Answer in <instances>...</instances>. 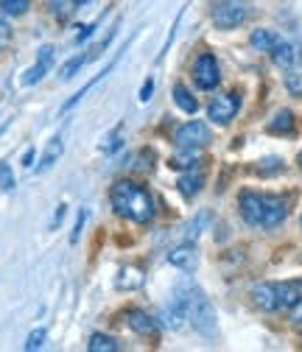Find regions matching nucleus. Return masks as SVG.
<instances>
[{
  "label": "nucleus",
  "mask_w": 302,
  "mask_h": 352,
  "mask_svg": "<svg viewBox=\"0 0 302 352\" xmlns=\"http://www.w3.org/2000/svg\"><path fill=\"white\" fill-rule=\"evenodd\" d=\"M109 201H112V210L120 218H129V221H135V224H149L154 218V212H157L151 193L143 185L129 182V179H120V182L112 185Z\"/></svg>",
  "instance_id": "obj_1"
},
{
  "label": "nucleus",
  "mask_w": 302,
  "mask_h": 352,
  "mask_svg": "<svg viewBox=\"0 0 302 352\" xmlns=\"http://www.w3.org/2000/svg\"><path fill=\"white\" fill-rule=\"evenodd\" d=\"M177 296L185 302V311H188V322L196 327V333H202L204 338H213L219 333V322H215V311L210 299L204 296V291H199L196 285H182L177 291Z\"/></svg>",
  "instance_id": "obj_2"
},
{
  "label": "nucleus",
  "mask_w": 302,
  "mask_h": 352,
  "mask_svg": "<svg viewBox=\"0 0 302 352\" xmlns=\"http://www.w3.org/2000/svg\"><path fill=\"white\" fill-rule=\"evenodd\" d=\"M246 3L244 0H219L213 9V23L215 28H222V31H230V28H238L246 23Z\"/></svg>",
  "instance_id": "obj_3"
},
{
  "label": "nucleus",
  "mask_w": 302,
  "mask_h": 352,
  "mask_svg": "<svg viewBox=\"0 0 302 352\" xmlns=\"http://www.w3.org/2000/svg\"><path fill=\"white\" fill-rule=\"evenodd\" d=\"M193 81L199 90H215L222 81V70H219V62H215L213 54H202L193 65Z\"/></svg>",
  "instance_id": "obj_4"
},
{
  "label": "nucleus",
  "mask_w": 302,
  "mask_h": 352,
  "mask_svg": "<svg viewBox=\"0 0 302 352\" xmlns=\"http://www.w3.org/2000/svg\"><path fill=\"white\" fill-rule=\"evenodd\" d=\"M174 140L180 148H204L210 143V129L202 120H188L185 126H180Z\"/></svg>",
  "instance_id": "obj_5"
},
{
  "label": "nucleus",
  "mask_w": 302,
  "mask_h": 352,
  "mask_svg": "<svg viewBox=\"0 0 302 352\" xmlns=\"http://www.w3.org/2000/svg\"><path fill=\"white\" fill-rule=\"evenodd\" d=\"M238 109H241V98H238L235 93H230V96H219V98H213V101H210V107H207V118H210L213 123H219V126H227V123L238 115Z\"/></svg>",
  "instance_id": "obj_6"
},
{
  "label": "nucleus",
  "mask_w": 302,
  "mask_h": 352,
  "mask_svg": "<svg viewBox=\"0 0 302 352\" xmlns=\"http://www.w3.org/2000/svg\"><path fill=\"white\" fill-rule=\"evenodd\" d=\"M288 215V201L285 196H272V193H263V218H261V227L263 230H274L285 221Z\"/></svg>",
  "instance_id": "obj_7"
},
{
  "label": "nucleus",
  "mask_w": 302,
  "mask_h": 352,
  "mask_svg": "<svg viewBox=\"0 0 302 352\" xmlns=\"http://www.w3.org/2000/svg\"><path fill=\"white\" fill-rule=\"evenodd\" d=\"M241 207V218L249 227H261V218H263V193H255V190H244L238 199Z\"/></svg>",
  "instance_id": "obj_8"
},
{
  "label": "nucleus",
  "mask_w": 302,
  "mask_h": 352,
  "mask_svg": "<svg viewBox=\"0 0 302 352\" xmlns=\"http://www.w3.org/2000/svg\"><path fill=\"white\" fill-rule=\"evenodd\" d=\"M168 263L174 269H180V272H196V266H199V249L193 246V243H182V246H177V249H171L168 252Z\"/></svg>",
  "instance_id": "obj_9"
},
{
  "label": "nucleus",
  "mask_w": 302,
  "mask_h": 352,
  "mask_svg": "<svg viewBox=\"0 0 302 352\" xmlns=\"http://www.w3.org/2000/svg\"><path fill=\"white\" fill-rule=\"evenodd\" d=\"M252 299H255V305L261 307V311H280V288H277V283H257L255 288H252Z\"/></svg>",
  "instance_id": "obj_10"
},
{
  "label": "nucleus",
  "mask_w": 302,
  "mask_h": 352,
  "mask_svg": "<svg viewBox=\"0 0 302 352\" xmlns=\"http://www.w3.org/2000/svg\"><path fill=\"white\" fill-rule=\"evenodd\" d=\"M54 56H56L54 45H42V48H39V56H36V65L23 73V84L31 87V84H36V81L45 78V73H48L51 65H54Z\"/></svg>",
  "instance_id": "obj_11"
},
{
  "label": "nucleus",
  "mask_w": 302,
  "mask_h": 352,
  "mask_svg": "<svg viewBox=\"0 0 302 352\" xmlns=\"http://www.w3.org/2000/svg\"><path fill=\"white\" fill-rule=\"evenodd\" d=\"M126 324L132 327L138 336H157V319H151L146 311H129L126 314Z\"/></svg>",
  "instance_id": "obj_12"
},
{
  "label": "nucleus",
  "mask_w": 302,
  "mask_h": 352,
  "mask_svg": "<svg viewBox=\"0 0 302 352\" xmlns=\"http://www.w3.org/2000/svg\"><path fill=\"white\" fill-rule=\"evenodd\" d=\"M109 39H112V36H109ZM109 39H107V42H109ZM107 42H101V45H98V48H93V51H87V54H78V56L67 59V62L62 65L59 76H62V78H73V76H76V73H78V70H81L84 65H87V62H93V59L98 56V51H101V48H107Z\"/></svg>",
  "instance_id": "obj_13"
},
{
  "label": "nucleus",
  "mask_w": 302,
  "mask_h": 352,
  "mask_svg": "<svg viewBox=\"0 0 302 352\" xmlns=\"http://www.w3.org/2000/svg\"><path fill=\"white\" fill-rule=\"evenodd\" d=\"M177 188H180V193H182L185 199H193V196L204 188V173L196 170V168H191V173H182V176H180Z\"/></svg>",
  "instance_id": "obj_14"
},
{
  "label": "nucleus",
  "mask_w": 302,
  "mask_h": 352,
  "mask_svg": "<svg viewBox=\"0 0 302 352\" xmlns=\"http://www.w3.org/2000/svg\"><path fill=\"white\" fill-rule=\"evenodd\" d=\"M115 285H118L120 291H138V288L143 285V272H140V269H135V266L120 269V272H118Z\"/></svg>",
  "instance_id": "obj_15"
},
{
  "label": "nucleus",
  "mask_w": 302,
  "mask_h": 352,
  "mask_svg": "<svg viewBox=\"0 0 302 352\" xmlns=\"http://www.w3.org/2000/svg\"><path fill=\"white\" fill-rule=\"evenodd\" d=\"M199 148H180V154H174L168 160V165L174 168V170H191V168H196L199 165Z\"/></svg>",
  "instance_id": "obj_16"
},
{
  "label": "nucleus",
  "mask_w": 302,
  "mask_h": 352,
  "mask_svg": "<svg viewBox=\"0 0 302 352\" xmlns=\"http://www.w3.org/2000/svg\"><path fill=\"white\" fill-rule=\"evenodd\" d=\"M280 42V36L274 34V31H269V28H257L255 34H252V48H257V51H263V54H272V48Z\"/></svg>",
  "instance_id": "obj_17"
},
{
  "label": "nucleus",
  "mask_w": 302,
  "mask_h": 352,
  "mask_svg": "<svg viewBox=\"0 0 302 352\" xmlns=\"http://www.w3.org/2000/svg\"><path fill=\"white\" fill-rule=\"evenodd\" d=\"M174 104L182 109V112H188V115H193L196 109H199V101L191 96V90L185 84H174Z\"/></svg>",
  "instance_id": "obj_18"
},
{
  "label": "nucleus",
  "mask_w": 302,
  "mask_h": 352,
  "mask_svg": "<svg viewBox=\"0 0 302 352\" xmlns=\"http://www.w3.org/2000/svg\"><path fill=\"white\" fill-rule=\"evenodd\" d=\"M62 151H65V146H62V138L56 135L51 143H48V148H45V154L39 157V165H36V170H48L59 157H62Z\"/></svg>",
  "instance_id": "obj_19"
},
{
  "label": "nucleus",
  "mask_w": 302,
  "mask_h": 352,
  "mask_svg": "<svg viewBox=\"0 0 302 352\" xmlns=\"http://www.w3.org/2000/svg\"><path fill=\"white\" fill-rule=\"evenodd\" d=\"M272 59H274V65L277 67H291L294 65V45H291V42H285V39H280L277 42V45L272 48Z\"/></svg>",
  "instance_id": "obj_20"
},
{
  "label": "nucleus",
  "mask_w": 302,
  "mask_h": 352,
  "mask_svg": "<svg viewBox=\"0 0 302 352\" xmlns=\"http://www.w3.org/2000/svg\"><path fill=\"white\" fill-rule=\"evenodd\" d=\"M291 131H294V115L288 109H280L269 123V135H291Z\"/></svg>",
  "instance_id": "obj_21"
},
{
  "label": "nucleus",
  "mask_w": 302,
  "mask_h": 352,
  "mask_svg": "<svg viewBox=\"0 0 302 352\" xmlns=\"http://www.w3.org/2000/svg\"><path fill=\"white\" fill-rule=\"evenodd\" d=\"M120 344L112 338V336H104V333H93L90 336V344H87V349L90 352H115Z\"/></svg>",
  "instance_id": "obj_22"
},
{
  "label": "nucleus",
  "mask_w": 302,
  "mask_h": 352,
  "mask_svg": "<svg viewBox=\"0 0 302 352\" xmlns=\"http://www.w3.org/2000/svg\"><path fill=\"white\" fill-rule=\"evenodd\" d=\"M28 6H31V0H0V12H3V14H12V17L25 14Z\"/></svg>",
  "instance_id": "obj_23"
},
{
  "label": "nucleus",
  "mask_w": 302,
  "mask_h": 352,
  "mask_svg": "<svg viewBox=\"0 0 302 352\" xmlns=\"http://www.w3.org/2000/svg\"><path fill=\"white\" fill-rule=\"evenodd\" d=\"M12 45V25L6 20V14L0 12V51H6Z\"/></svg>",
  "instance_id": "obj_24"
},
{
  "label": "nucleus",
  "mask_w": 302,
  "mask_h": 352,
  "mask_svg": "<svg viewBox=\"0 0 302 352\" xmlns=\"http://www.w3.org/2000/svg\"><path fill=\"white\" fill-rule=\"evenodd\" d=\"M285 90L294 98H302V73H288L285 76Z\"/></svg>",
  "instance_id": "obj_25"
},
{
  "label": "nucleus",
  "mask_w": 302,
  "mask_h": 352,
  "mask_svg": "<svg viewBox=\"0 0 302 352\" xmlns=\"http://www.w3.org/2000/svg\"><path fill=\"white\" fill-rule=\"evenodd\" d=\"M14 188V173L6 162H0V190H12Z\"/></svg>",
  "instance_id": "obj_26"
},
{
  "label": "nucleus",
  "mask_w": 302,
  "mask_h": 352,
  "mask_svg": "<svg viewBox=\"0 0 302 352\" xmlns=\"http://www.w3.org/2000/svg\"><path fill=\"white\" fill-rule=\"evenodd\" d=\"M42 344H45V330H42V327H39V330H34V333L25 338V349H28V352L39 349Z\"/></svg>",
  "instance_id": "obj_27"
},
{
  "label": "nucleus",
  "mask_w": 302,
  "mask_h": 352,
  "mask_svg": "<svg viewBox=\"0 0 302 352\" xmlns=\"http://www.w3.org/2000/svg\"><path fill=\"white\" fill-rule=\"evenodd\" d=\"M84 221H87V210H81V212H78V221H76V227H73V235H70V241H73V243H78V238H81V227H84Z\"/></svg>",
  "instance_id": "obj_28"
},
{
  "label": "nucleus",
  "mask_w": 302,
  "mask_h": 352,
  "mask_svg": "<svg viewBox=\"0 0 302 352\" xmlns=\"http://www.w3.org/2000/svg\"><path fill=\"white\" fill-rule=\"evenodd\" d=\"M207 221H210V212H202V215H199V221H193V224L188 227V235H191V238H193V235H199V230H202Z\"/></svg>",
  "instance_id": "obj_29"
},
{
  "label": "nucleus",
  "mask_w": 302,
  "mask_h": 352,
  "mask_svg": "<svg viewBox=\"0 0 302 352\" xmlns=\"http://www.w3.org/2000/svg\"><path fill=\"white\" fill-rule=\"evenodd\" d=\"M101 148H104V151H118V148H120V129H115V135H112Z\"/></svg>",
  "instance_id": "obj_30"
},
{
  "label": "nucleus",
  "mask_w": 302,
  "mask_h": 352,
  "mask_svg": "<svg viewBox=\"0 0 302 352\" xmlns=\"http://www.w3.org/2000/svg\"><path fill=\"white\" fill-rule=\"evenodd\" d=\"M151 93H154V81H151V78H146V84H143V90H140V101L146 104V101L151 98Z\"/></svg>",
  "instance_id": "obj_31"
},
{
  "label": "nucleus",
  "mask_w": 302,
  "mask_h": 352,
  "mask_svg": "<svg viewBox=\"0 0 302 352\" xmlns=\"http://www.w3.org/2000/svg\"><path fill=\"white\" fill-rule=\"evenodd\" d=\"M93 31H96V23H90V25H84V28H81V34L76 36V42H78V45H81V42H84V39H90V36H93Z\"/></svg>",
  "instance_id": "obj_32"
},
{
  "label": "nucleus",
  "mask_w": 302,
  "mask_h": 352,
  "mask_svg": "<svg viewBox=\"0 0 302 352\" xmlns=\"http://www.w3.org/2000/svg\"><path fill=\"white\" fill-rule=\"evenodd\" d=\"M51 9H54V14L56 17H62L67 9H65V0H51Z\"/></svg>",
  "instance_id": "obj_33"
},
{
  "label": "nucleus",
  "mask_w": 302,
  "mask_h": 352,
  "mask_svg": "<svg viewBox=\"0 0 302 352\" xmlns=\"http://www.w3.org/2000/svg\"><path fill=\"white\" fill-rule=\"evenodd\" d=\"M31 162H34V148H28L25 157H23V165H31Z\"/></svg>",
  "instance_id": "obj_34"
},
{
  "label": "nucleus",
  "mask_w": 302,
  "mask_h": 352,
  "mask_svg": "<svg viewBox=\"0 0 302 352\" xmlns=\"http://www.w3.org/2000/svg\"><path fill=\"white\" fill-rule=\"evenodd\" d=\"M87 3H93V0H73V6H76V9H81V6H87Z\"/></svg>",
  "instance_id": "obj_35"
},
{
  "label": "nucleus",
  "mask_w": 302,
  "mask_h": 352,
  "mask_svg": "<svg viewBox=\"0 0 302 352\" xmlns=\"http://www.w3.org/2000/svg\"><path fill=\"white\" fill-rule=\"evenodd\" d=\"M299 168H302V154H299Z\"/></svg>",
  "instance_id": "obj_36"
}]
</instances>
